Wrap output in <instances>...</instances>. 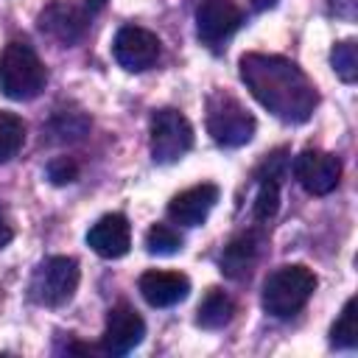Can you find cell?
Listing matches in <instances>:
<instances>
[{
  "mask_svg": "<svg viewBox=\"0 0 358 358\" xmlns=\"http://www.w3.org/2000/svg\"><path fill=\"white\" fill-rule=\"evenodd\" d=\"M316 285H319V280H316V274L308 266H299V263L280 266L263 282V296H260L263 310L277 316V319L294 316L313 296Z\"/></svg>",
  "mask_w": 358,
  "mask_h": 358,
  "instance_id": "cell-2",
  "label": "cell"
},
{
  "mask_svg": "<svg viewBox=\"0 0 358 358\" xmlns=\"http://www.w3.org/2000/svg\"><path fill=\"white\" fill-rule=\"evenodd\" d=\"M143 336H145L143 316L131 305L120 302L106 313V327H103V336H101V347L112 355H126L143 341Z\"/></svg>",
  "mask_w": 358,
  "mask_h": 358,
  "instance_id": "cell-10",
  "label": "cell"
},
{
  "mask_svg": "<svg viewBox=\"0 0 358 358\" xmlns=\"http://www.w3.org/2000/svg\"><path fill=\"white\" fill-rule=\"evenodd\" d=\"M103 3H106V0H87V11L92 14V11H98V8L103 6Z\"/></svg>",
  "mask_w": 358,
  "mask_h": 358,
  "instance_id": "cell-25",
  "label": "cell"
},
{
  "mask_svg": "<svg viewBox=\"0 0 358 358\" xmlns=\"http://www.w3.org/2000/svg\"><path fill=\"white\" fill-rule=\"evenodd\" d=\"M252 6H255L257 11H268V8L277 6V0H252Z\"/></svg>",
  "mask_w": 358,
  "mask_h": 358,
  "instance_id": "cell-24",
  "label": "cell"
},
{
  "mask_svg": "<svg viewBox=\"0 0 358 358\" xmlns=\"http://www.w3.org/2000/svg\"><path fill=\"white\" fill-rule=\"evenodd\" d=\"M241 81L255 95L260 106H266L274 117L285 123H305L316 103L319 92L313 81L285 56L274 53H246L241 56Z\"/></svg>",
  "mask_w": 358,
  "mask_h": 358,
  "instance_id": "cell-1",
  "label": "cell"
},
{
  "mask_svg": "<svg viewBox=\"0 0 358 358\" xmlns=\"http://www.w3.org/2000/svg\"><path fill=\"white\" fill-rule=\"evenodd\" d=\"M87 246L106 257V260H115V257H123L131 246V227H129V218L120 215V213H109L103 218H98L90 232H87Z\"/></svg>",
  "mask_w": 358,
  "mask_h": 358,
  "instance_id": "cell-12",
  "label": "cell"
},
{
  "mask_svg": "<svg viewBox=\"0 0 358 358\" xmlns=\"http://www.w3.org/2000/svg\"><path fill=\"white\" fill-rule=\"evenodd\" d=\"M112 53H115V62L123 70L143 73V70H148L159 59V39H157V34H151L145 28L126 25V28H120L115 34Z\"/></svg>",
  "mask_w": 358,
  "mask_h": 358,
  "instance_id": "cell-9",
  "label": "cell"
},
{
  "mask_svg": "<svg viewBox=\"0 0 358 358\" xmlns=\"http://www.w3.org/2000/svg\"><path fill=\"white\" fill-rule=\"evenodd\" d=\"M48 179H50L53 185H70V182H76V179H78V165H76V159H73V157H56V159H50V165H48Z\"/></svg>",
  "mask_w": 358,
  "mask_h": 358,
  "instance_id": "cell-22",
  "label": "cell"
},
{
  "mask_svg": "<svg viewBox=\"0 0 358 358\" xmlns=\"http://www.w3.org/2000/svg\"><path fill=\"white\" fill-rule=\"evenodd\" d=\"M277 207H280V179L263 176L257 199H255V218L257 221H268V218L277 215Z\"/></svg>",
  "mask_w": 358,
  "mask_h": 358,
  "instance_id": "cell-21",
  "label": "cell"
},
{
  "mask_svg": "<svg viewBox=\"0 0 358 358\" xmlns=\"http://www.w3.org/2000/svg\"><path fill=\"white\" fill-rule=\"evenodd\" d=\"M330 344L338 350H352L358 344V324H355V296H350L330 327Z\"/></svg>",
  "mask_w": 358,
  "mask_h": 358,
  "instance_id": "cell-18",
  "label": "cell"
},
{
  "mask_svg": "<svg viewBox=\"0 0 358 358\" xmlns=\"http://www.w3.org/2000/svg\"><path fill=\"white\" fill-rule=\"evenodd\" d=\"M78 277H81V271H78V260L76 257L53 255V257L42 260L34 268L31 282H28V296L36 305L59 308V305L73 299V294L78 288Z\"/></svg>",
  "mask_w": 358,
  "mask_h": 358,
  "instance_id": "cell-5",
  "label": "cell"
},
{
  "mask_svg": "<svg viewBox=\"0 0 358 358\" xmlns=\"http://www.w3.org/2000/svg\"><path fill=\"white\" fill-rule=\"evenodd\" d=\"M260 249H263V235L249 229L243 235H238L221 255V271L229 274V277H246L255 266V260L260 257Z\"/></svg>",
  "mask_w": 358,
  "mask_h": 358,
  "instance_id": "cell-15",
  "label": "cell"
},
{
  "mask_svg": "<svg viewBox=\"0 0 358 358\" xmlns=\"http://www.w3.org/2000/svg\"><path fill=\"white\" fill-rule=\"evenodd\" d=\"M232 316H235V302L224 291L210 288L196 310V324L204 330H221L232 322Z\"/></svg>",
  "mask_w": 358,
  "mask_h": 358,
  "instance_id": "cell-16",
  "label": "cell"
},
{
  "mask_svg": "<svg viewBox=\"0 0 358 358\" xmlns=\"http://www.w3.org/2000/svg\"><path fill=\"white\" fill-rule=\"evenodd\" d=\"M193 148V126L179 109H157L151 115V159L159 165L179 162Z\"/></svg>",
  "mask_w": 358,
  "mask_h": 358,
  "instance_id": "cell-6",
  "label": "cell"
},
{
  "mask_svg": "<svg viewBox=\"0 0 358 358\" xmlns=\"http://www.w3.org/2000/svg\"><path fill=\"white\" fill-rule=\"evenodd\" d=\"M25 143V120L14 112H0V162L17 157Z\"/></svg>",
  "mask_w": 358,
  "mask_h": 358,
  "instance_id": "cell-17",
  "label": "cell"
},
{
  "mask_svg": "<svg viewBox=\"0 0 358 358\" xmlns=\"http://www.w3.org/2000/svg\"><path fill=\"white\" fill-rule=\"evenodd\" d=\"M218 201V187L210 182L193 185L168 201V218L179 227H201Z\"/></svg>",
  "mask_w": 358,
  "mask_h": 358,
  "instance_id": "cell-11",
  "label": "cell"
},
{
  "mask_svg": "<svg viewBox=\"0 0 358 358\" xmlns=\"http://www.w3.org/2000/svg\"><path fill=\"white\" fill-rule=\"evenodd\" d=\"M48 70L28 42H8L0 53V90L11 101H31L45 90Z\"/></svg>",
  "mask_w": 358,
  "mask_h": 358,
  "instance_id": "cell-3",
  "label": "cell"
},
{
  "mask_svg": "<svg viewBox=\"0 0 358 358\" xmlns=\"http://www.w3.org/2000/svg\"><path fill=\"white\" fill-rule=\"evenodd\" d=\"M39 28L45 34H50L53 39H59L62 45H73L81 39V34L87 28V14L67 3H50L39 14Z\"/></svg>",
  "mask_w": 358,
  "mask_h": 358,
  "instance_id": "cell-14",
  "label": "cell"
},
{
  "mask_svg": "<svg viewBox=\"0 0 358 358\" xmlns=\"http://www.w3.org/2000/svg\"><path fill=\"white\" fill-rule=\"evenodd\" d=\"M294 176L310 196H327L341 182V159L319 148H305L294 159Z\"/></svg>",
  "mask_w": 358,
  "mask_h": 358,
  "instance_id": "cell-7",
  "label": "cell"
},
{
  "mask_svg": "<svg viewBox=\"0 0 358 358\" xmlns=\"http://www.w3.org/2000/svg\"><path fill=\"white\" fill-rule=\"evenodd\" d=\"M182 235L171 224H151L145 232V252L148 255H176L182 249Z\"/></svg>",
  "mask_w": 358,
  "mask_h": 358,
  "instance_id": "cell-19",
  "label": "cell"
},
{
  "mask_svg": "<svg viewBox=\"0 0 358 358\" xmlns=\"http://www.w3.org/2000/svg\"><path fill=\"white\" fill-rule=\"evenodd\" d=\"M137 288L143 294V299L151 308H171L176 302H182L190 294V280L182 271H145L137 280Z\"/></svg>",
  "mask_w": 358,
  "mask_h": 358,
  "instance_id": "cell-13",
  "label": "cell"
},
{
  "mask_svg": "<svg viewBox=\"0 0 358 358\" xmlns=\"http://www.w3.org/2000/svg\"><path fill=\"white\" fill-rule=\"evenodd\" d=\"M257 123L252 117V112L229 92L215 90L207 98V131L218 145L227 148H238L246 145L255 134Z\"/></svg>",
  "mask_w": 358,
  "mask_h": 358,
  "instance_id": "cell-4",
  "label": "cell"
},
{
  "mask_svg": "<svg viewBox=\"0 0 358 358\" xmlns=\"http://www.w3.org/2000/svg\"><path fill=\"white\" fill-rule=\"evenodd\" d=\"M11 238H14V232H11V227L0 221V249H6V246L11 243Z\"/></svg>",
  "mask_w": 358,
  "mask_h": 358,
  "instance_id": "cell-23",
  "label": "cell"
},
{
  "mask_svg": "<svg viewBox=\"0 0 358 358\" xmlns=\"http://www.w3.org/2000/svg\"><path fill=\"white\" fill-rule=\"evenodd\" d=\"M330 64H333L336 76L344 84H355V78H358V48H355V42L352 39H344V42L333 45Z\"/></svg>",
  "mask_w": 358,
  "mask_h": 358,
  "instance_id": "cell-20",
  "label": "cell"
},
{
  "mask_svg": "<svg viewBox=\"0 0 358 358\" xmlns=\"http://www.w3.org/2000/svg\"><path fill=\"white\" fill-rule=\"evenodd\" d=\"M243 22L235 0H201L196 8V34L204 45L221 48Z\"/></svg>",
  "mask_w": 358,
  "mask_h": 358,
  "instance_id": "cell-8",
  "label": "cell"
}]
</instances>
